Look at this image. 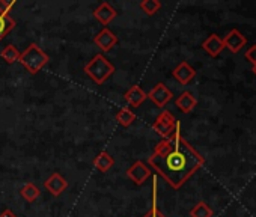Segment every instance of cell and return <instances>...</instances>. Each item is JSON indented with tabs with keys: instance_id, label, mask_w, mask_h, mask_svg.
I'll return each instance as SVG.
<instances>
[{
	"instance_id": "277c9868",
	"label": "cell",
	"mask_w": 256,
	"mask_h": 217,
	"mask_svg": "<svg viewBox=\"0 0 256 217\" xmlns=\"http://www.w3.org/2000/svg\"><path fill=\"white\" fill-rule=\"evenodd\" d=\"M176 124H178V121L175 120V116L169 110H163L157 116V120L154 121L152 130L157 134H160L163 139H168V138H170L174 134V132L176 128Z\"/></svg>"
},
{
	"instance_id": "7c38bea8",
	"label": "cell",
	"mask_w": 256,
	"mask_h": 217,
	"mask_svg": "<svg viewBox=\"0 0 256 217\" xmlns=\"http://www.w3.org/2000/svg\"><path fill=\"white\" fill-rule=\"evenodd\" d=\"M124 98H125V101L130 104L132 107L136 108V107H139L148 98V95H146V92L139 84H134V86H132L130 89L125 92Z\"/></svg>"
},
{
	"instance_id": "7402d4cb",
	"label": "cell",
	"mask_w": 256,
	"mask_h": 217,
	"mask_svg": "<svg viewBox=\"0 0 256 217\" xmlns=\"http://www.w3.org/2000/svg\"><path fill=\"white\" fill-rule=\"evenodd\" d=\"M16 5V0H11V2H6V0H0V17H6L10 16L11 8Z\"/></svg>"
},
{
	"instance_id": "cb8c5ba5",
	"label": "cell",
	"mask_w": 256,
	"mask_h": 217,
	"mask_svg": "<svg viewBox=\"0 0 256 217\" xmlns=\"http://www.w3.org/2000/svg\"><path fill=\"white\" fill-rule=\"evenodd\" d=\"M144 217H166V216H164V214L157 208V205L154 204V205H152V208H151V210H150Z\"/></svg>"
},
{
	"instance_id": "30bf717a",
	"label": "cell",
	"mask_w": 256,
	"mask_h": 217,
	"mask_svg": "<svg viewBox=\"0 0 256 217\" xmlns=\"http://www.w3.org/2000/svg\"><path fill=\"white\" fill-rule=\"evenodd\" d=\"M172 76L180 82L181 84H188L194 77H196V70L188 64V62H181L174 71Z\"/></svg>"
},
{
	"instance_id": "484cf974",
	"label": "cell",
	"mask_w": 256,
	"mask_h": 217,
	"mask_svg": "<svg viewBox=\"0 0 256 217\" xmlns=\"http://www.w3.org/2000/svg\"><path fill=\"white\" fill-rule=\"evenodd\" d=\"M253 72H254V76H256V65H253Z\"/></svg>"
},
{
	"instance_id": "5bb4252c",
	"label": "cell",
	"mask_w": 256,
	"mask_h": 217,
	"mask_svg": "<svg viewBox=\"0 0 256 217\" xmlns=\"http://www.w3.org/2000/svg\"><path fill=\"white\" fill-rule=\"evenodd\" d=\"M175 104H176V107L180 108V110L182 112V114H190L193 108L198 106V100H196V96L192 94V92H188V90H186V92H182L176 100H175Z\"/></svg>"
},
{
	"instance_id": "4fadbf2b",
	"label": "cell",
	"mask_w": 256,
	"mask_h": 217,
	"mask_svg": "<svg viewBox=\"0 0 256 217\" xmlns=\"http://www.w3.org/2000/svg\"><path fill=\"white\" fill-rule=\"evenodd\" d=\"M202 48H204L211 58H217V56L222 53V50L224 48V46H223L222 38H220L217 34H212V35H210V36L202 42Z\"/></svg>"
},
{
	"instance_id": "e0dca14e",
	"label": "cell",
	"mask_w": 256,
	"mask_h": 217,
	"mask_svg": "<svg viewBox=\"0 0 256 217\" xmlns=\"http://www.w3.org/2000/svg\"><path fill=\"white\" fill-rule=\"evenodd\" d=\"M20 194L23 196V199H24V200H28V202H35V200L40 198L41 190H40L34 182H28L26 186H23V187H22Z\"/></svg>"
},
{
	"instance_id": "ffe728a7",
	"label": "cell",
	"mask_w": 256,
	"mask_h": 217,
	"mask_svg": "<svg viewBox=\"0 0 256 217\" xmlns=\"http://www.w3.org/2000/svg\"><path fill=\"white\" fill-rule=\"evenodd\" d=\"M16 26H17V22L11 18L10 16L0 17V41H2L12 29H16Z\"/></svg>"
},
{
	"instance_id": "3957f363",
	"label": "cell",
	"mask_w": 256,
	"mask_h": 217,
	"mask_svg": "<svg viewBox=\"0 0 256 217\" xmlns=\"http://www.w3.org/2000/svg\"><path fill=\"white\" fill-rule=\"evenodd\" d=\"M18 62L30 72V74H38L47 64H48V56L47 53L35 42H32L24 52L20 53Z\"/></svg>"
},
{
	"instance_id": "5b68a950",
	"label": "cell",
	"mask_w": 256,
	"mask_h": 217,
	"mask_svg": "<svg viewBox=\"0 0 256 217\" xmlns=\"http://www.w3.org/2000/svg\"><path fill=\"white\" fill-rule=\"evenodd\" d=\"M150 175H151V169L140 160L134 162L130 168L126 169V176L138 186H142L150 178Z\"/></svg>"
},
{
	"instance_id": "d6986e66",
	"label": "cell",
	"mask_w": 256,
	"mask_h": 217,
	"mask_svg": "<svg viewBox=\"0 0 256 217\" xmlns=\"http://www.w3.org/2000/svg\"><path fill=\"white\" fill-rule=\"evenodd\" d=\"M190 217H212V210L206 202L200 200L190 210Z\"/></svg>"
},
{
	"instance_id": "8992f818",
	"label": "cell",
	"mask_w": 256,
	"mask_h": 217,
	"mask_svg": "<svg viewBox=\"0 0 256 217\" xmlns=\"http://www.w3.org/2000/svg\"><path fill=\"white\" fill-rule=\"evenodd\" d=\"M146 95H148V98H150L156 106H158V107H164V106L172 100V96H174L172 90H170L164 83L156 84Z\"/></svg>"
},
{
	"instance_id": "9c48e42d",
	"label": "cell",
	"mask_w": 256,
	"mask_h": 217,
	"mask_svg": "<svg viewBox=\"0 0 256 217\" xmlns=\"http://www.w3.org/2000/svg\"><path fill=\"white\" fill-rule=\"evenodd\" d=\"M44 187L47 192H50L53 196H60L66 188H68V181L58 172L52 174L46 181H44Z\"/></svg>"
},
{
	"instance_id": "d4e9b609",
	"label": "cell",
	"mask_w": 256,
	"mask_h": 217,
	"mask_svg": "<svg viewBox=\"0 0 256 217\" xmlns=\"http://www.w3.org/2000/svg\"><path fill=\"white\" fill-rule=\"evenodd\" d=\"M0 217H18L14 211H11L10 208H6V210H4L2 212H0Z\"/></svg>"
},
{
	"instance_id": "ac0fdd59",
	"label": "cell",
	"mask_w": 256,
	"mask_h": 217,
	"mask_svg": "<svg viewBox=\"0 0 256 217\" xmlns=\"http://www.w3.org/2000/svg\"><path fill=\"white\" fill-rule=\"evenodd\" d=\"M0 56H2V59H4L6 64L11 65V64L18 62V59H20V52H18V48H17L16 46L10 44V46L4 47V50H2V53H0Z\"/></svg>"
},
{
	"instance_id": "9a60e30c",
	"label": "cell",
	"mask_w": 256,
	"mask_h": 217,
	"mask_svg": "<svg viewBox=\"0 0 256 217\" xmlns=\"http://www.w3.org/2000/svg\"><path fill=\"white\" fill-rule=\"evenodd\" d=\"M114 166V158L107 152V151H101L95 158H94V168L100 172H107Z\"/></svg>"
},
{
	"instance_id": "44dd1931",
	"label": "cell",
	"mask_w": 256,
	"mask_h": 217,
	"mask_svg": "<svg viewBox=\"0 0 256 217\" xmlns=\"http://www.w3.org/2000/svg\"><path fill=\"white\" fill-rule=\"evenodd\" d=\"M162 8V4L158 0H142L140 2V10L146 14V16H154L160 11Z\"/></svg>"
},
{
	"instance_id": "8fae6325",
	"label": "cell",
	"mask_w": 256,
	"mask_h": 217,
	"mask_svg": "<svg viewBox=\"0 0 256 217\" xmlns=\"http://www.w3.org/2000/svg\"><path fill=\"white\" fill-rule=\"evenodd\" d=\"M116 16H118L116 10H114L112 5H108L107 2H102V4L94 11V17H95L101 24H104V26H107L108 23H112V22L116 18Z\"/></svg>"
},
{
	"instance_id": "52a82bcc",
	"label": "cell",
	"mask_w": 256,
	"mask_h": 217,
	"mask_svg": "<svg viewBox=\"0 0 256 217\" xmlns=\"http://www.w3.org/2000/svg\"><path fill=\"white\" fill-rule=\"evenodd\" d=\"M94 42L98 46V48H101V52L106 53V52H110L118 44V36L110 29L104 28L94 36Z\"/></svg>"
},
{
	"instance_id": "ba28073f",
	"label": "cell",
	"mask_w": 256,
	"mask_h": 217,
	"mask_svg": "<svg viewBox=\"0 0 256 217\" xmlns=\"http://www.w3.org/2000/svg\"><path fill=\"white\" fill-rule=\"evenodd\" d=\"M222 41H223V46H224L230 53H238V52L246 46V42H247L246 36H244L240 30H236V29L229 30L228 35H226Z\"/></svg>"
},
{
	"instance_id": "7a4b0ae2",
	"label": "cell",
	"mask_w": 256,
	"mask_h": 217,
	"mask_svg": "<svg viewBox=\"0 0 256 217\" xmlns=\"http://www.w3.org/2000/svg\"><path fill=\"white\" fill-rule=\"evenodd\" d=\"M83 71L86 72L88 77H90L96 84H102L114 71V65L101 53L95 54L83 68Z\"/></svg>"
},
{
	"instance_id": "603a6c76",
	"label": "cell",
	"mask_w": 256,
	"mask_h": 217,
	"mask_svg": "<svg viewBox=\"0 0 256 217\" xmlns=\"http://www.w3.org/2000/svg\"><path fill=\"white\" fill-rule=\"evenodd\" d=\"M244 56H246V59H247L252 65H256V44L252 46L250 48H247Z\"/></svg>"
},
{
	"instance_id": "2e32d148",
	"label": "cell",
	"mask_w": 256,
	"mask_h": 217,
	"mask_svg": "<svg viewBox=\"0 0 256 217\" xmlns=\"http://www.w3.org/2000/svg\"><path fill=\"white\" fill-rule=\"evenodd\" d=\"M116 121L120 127L126 128V127H130L134 121H136V115L133 114L132 108H128V107H122L120 110L116 114Z\"/></svg>"
},
{
	"instance_id": "6da1fadb",
	"label": "cell",
	"mask_w": 256,
	"mask_h": 217,
	"mask_svg": "<svg viewBox=\"0 0 256 217\" xmlns=\"http://www.w3.org/2000/svg\"><path fill=\"white\" fill-rule=\"evenodd\" d=\"M204 163L205 158L182 138L180 122L174 134L162 139L148 158V164L174 188H181Z\"/></svg>"
}]
</instances>
